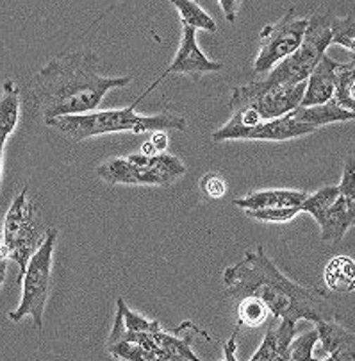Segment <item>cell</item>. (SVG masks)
Here are the masks:
<instances>
[{"mask_svg": "<svg viewBox=\"0 0 355 361\" xmlns=\"http://www.w3.org/2000/svg\"><path fill=\"white\" fill-rule=\"evenodd\" d=\"M223 286L229 299L254 297L268 307L273 320H336L334 306L318 286H307L280 272L263 245L244 252L243 259L223 270Z\"/></svg>", "mask_w": 355, "mask_h": 361, "instance_id": "1", "label": "cell"}, {"mask_svg": "<svg viewBox=\"0 0 355 361\" xmlns=\"http://www.w3.org/2000/svg\"><path fill=\"white\" fill-rule=\"evenodd\" d=\"M93 50H75L50 59L27 86L29 104L43 118L85 115L102 104L109 90L123 88L132 77H106Z\"/></svg>", "mask_w": 355, "mask_h": 361, "instance_id": "2", "label": "cell"}, {"mask_svg": "<svg viewBox=\"0 0 355 361\" xmlns=\"http://www.w3.org/2000/svg\"><path fill=\"white\" fill-rule=\"evenodd\" d=\"M138 104L125 109H106V111H92L85 115H68L46 120L45 126L54 127L66 138L73 142H85L95 136L109 135V133H143L156 131H186L187 122L184 116L173 113H159V115H138L134 111Z\"/></svg>", "mask_w": 355, "mask_h": 361, "instance_id": "3", "label": "cell"}, {"mask_svg": "<svg viewBox=\"0 0 355 361\" xmlns=\"http://www.w3.org/2000/svg\"><path fill=\"white\" fill-rule=\"evenodd\" d=\"M186 172L182 159L168 152L129 154L125 158L109 159L96 169V176L111 186H170Z\"/></svg>", "mask_w": 355, "mask_h": 361, "instance_id": "4", "label": "cell"}, {"mask_svg": "<svg viewBox=\"0 0 355 361\" xmlns=\"http://www.w3.org/2000/svg\"><path fill=\"white\" fill-rule=\"evenodd\" d=\"M58 242V229L46 227L45 240L31 256L25 267L22 279V299L16 310L9 312V320L20 322L25 315L32 317L38 329L43 327V315L52 288V269H54V249Z\"/></svg>", "mask_w": 355, "mask_h": 361, "instance_id": "5", "label": "cell"}, {"mask_svg": "<svg viewBox=\"0 0 355 361\" xmlns=\"http://www.w3.org/2000/svg\"><path fill=\"white\" fill-rule=\"evenodd\" d=\"M46 229L39 224L36 206L29 200V186L15 197L4 219L2 243L8 252V259L18 265V283L32 254L45 240Z\"/></svg>", "mask_w": 355, "mask_h": 361, "instance_id": "6", "label": "cell"}, {"mask_svg": "<svg viewBox=\"0 0 355 361\" xmlns=\"http://www.w3.org/2000/svg\"><path fill=\"white\" fill-rule=\"evenodd\" d=\"M306 82L300 85H275L268 81H254L250 85L236 86L230 92V113L249 109L261 122L279 118L297 109L302 102Z\"/></svg>", "mask_w": 355, "mask_h": 361, "instance_id": "7", "label": "cell"}, {"mask_svg": "<svg viewBox=\"0 0 355 361\" xmlns=\"http://www.w3.org/2000/svg\"><path fill=\"white\" fill-rule=\"evenodd\" d=\"M307 20L309 22H307L306 35L300 47L268 72V81L287 86L306 82L321 56L332 45L330 43V20L332 18L327 15H313Z\"/></svg>", "mask_w": 355, "mask_h": 361, "instance_id": "8", "label": "cell"}, {"mask_svg": "<svg viewBox=\"0 0 355 361\" xmlns=\"http://www.w3.org/2000/svg\"><path fill=\"white\" fill-rule=\"evenodd\" d=\"M309 20L297 15L291 8L277 23L264 25L259 32V54L254 61V73H268L284 58L293 54L302 43Z\"/></svg>", "mask_w": 355, "mask_h": 361, "instance_id": "9", "label": "cell"}, {"mask_svg": "<svg viewBox=\"0 0 355 361\" xmlns=\"http://www.w3.org/2000/svg\"><path fill=\"white\" fill-rule=\"evenodd\" d=\"M225 70V63L222 61H213V59L207 58L202 52V49L197 43V31L191 27L182 25V38H180L179 50H177L175 58L170 63V66L166 68V72L157 79L154 85H150L145 90L139 99H136V102L143 99V97L149 95L157 85H159L166 75L170 73H184V75H189L191 81H200L204 73H213V72H223Z\"/></svg>", "mask_w": 355, "mask_h": 361, "instance_id": "10", "label": "cell"}, {"mask_svg": "<svg viewBox=\"0 0 355 361\" xmlns=\"http://www.w3.org/2000/svg\"><path fill=\"white\" fill-rule=\"evenodd\" d=\"M337 70H340V61H336V59L327 54L321 56L318 65L314 66L313 72L307 77L306 92H304L300 108L325 104V102H329L332 99L337 81Z\"/></svg>", "mask_w": 355, "mask_h": 361, "instance_id": "11", "label": "cell"}, {"mask_svg": "<svg viewBox=\"0 0 355 361\" xmlns=\"http://www.w3.org/2000/svg\"><path fill=\"white\" fill-rule=\"evenodd\" d=\"M314 129L307 123L298 122L291 111L279 118L261 122L259 126L252 127L250 131L244 133L243 140H252V142H286V140L300 138V136L313 135Z\"/></svg>", "mask_w": 355, "mask_h": 361, "instance_id": "12", "label": "cell"}, {"mask_svg": "<svg viewBox=\"0 0 355 361\" xmlns=\"http://www.w3.org/2000/svg\"><path fill=\"white\" fill-rule=\"evenodd\" d=\"M318 340L323 345L327 356L337 361L355 360V334L337 320H320L316 322Z\"/></svg>", "mask_w": 355, "mask_h": 361, "instance_id": "13", "label": "cell"}, {"mask_svg": "<svg viewBox=\"0 0 355 361\" xmlns=\"http://www.w3.org/2000/svg\"><path fill=\"white\" fill-rule=\"evenodd\" d=\"M309 195L302 190L289 188H270L256 190L247 193L241 199H234L232 204L239 209H277V208H297Z\"/></svg>", "mask_w": 355, "mask_h": 361, "instance_id": "14", "label": "cell"}, {"mask_svg": "<svg viewBox=\"0 0 355 361\" xmlns=\"http://www.w3.org/2000/svg\"><path fill=\"white\" fill-rule=\"evenodd\" d=\"M320 226L323 242H337L347 235V231L354 226L355 208L348 206L341 195L325 209L320 216L314 219Z\"/></svg>", "mask_w": 355, "mask_h": 361, "instance_id": "15", "label": "cell"}, {"mask_svg": "<svg viewBox=\"0 0 355 361\" xmlns=\"http://www.w3.org/2000/svg\"><path fill=\"white\" fill-rule=\"evenodd\" d=\"M291 115H293L298 122L307 123V126L313 127L314 131H318L320 127L330 126V123L351 122V120L355 118L354 111L340 108L332 99H330L329 102H325V104L309 106V108H300V106H298L297 109L291 111Z\"/></svg>", "mask_w": 355, "mask_h": 361, "instance_id": "16", "label": "cell"}, {"mask_svg": "<svg viewBox=\"0 0 355 361\" xmlns=\"http://www.w3.org/2000/svg\"><path fill=\"white\" fill-rule=\"evenodd\" d=\"M325 286L334 293H351L355 290V262L348 256L332 257L323 270Z\"/></svg>", "mask_w": 355, "mask_h": 361, "instance_id": "17", "label": "cell"}, {"mask_svg": "<svg viewBox=\"0 0 355 361\" xmlns=\"http://www.w3.org/2000/svg\"><path fill=\"white\" fill-rule=\"evenodd\" d=\"M20 118V90L15 81L6 79L0 93V131L13 135Z\"/></svg>", "mask_w": 355, "mask_h": 361, "instance_id": "18", "label": "cell"}, {"mask_svg": "<svg viewBox=\"0 0 355 361\" xmlns=\"http://www.w3.org/2000/svg\"><path fill=\"white\" fill-rule=\"evenodd\" d=\"M175 9L179 11L180 20L186 27L200 29V31L216 32V22L209 13L204 11L195 0H170Z\"/></svg>", "mask_w": 355, "mask_h": 361, "instance_id": "19", "label": "cell"}, {"mask_svg": "<svg viewBox=\"0 0 355 361\" xmlns=\"http://www.w3.org/2000/svg\"><path fill=\"white\" fill-rule=\"evenodd\" d=\"M355 63H340V70H337V81L336 88H334L332 100L336 102L340 108L348 109V111H354L355 109Z\"/></svg>", "mask_w": 355, "mask_h": 361, "instance_id": "20", "label": "cell"}, {"mask_svg": "<svg viewBox=\"0 0 355 361\" xmlns=\"http://www.w3.org/2000/svg\"><path fill=\"white\" fill-rule=\"evenodd\" d=\"M270 312L261 300L254 299V297H244L239 300L237 306V327H261L263 324L268 322L270 319Z\"/></svg>", "mask_w": 355, "mask_h": 361, "instance_id": "21", "label": "cell"}, {"mask_svg": "<svg viewBox=\"0 0 355 361\" xmlns=\"http://www.w3.org/2000/svg\"><path fill=\"white\" fill-rule=\"evenodd\" d=\"M116 312L122 315L123 329H125L127 333H157V331L163 329L157 320L145 319V317L139 315V313L130 312L129 306H127L123 299L116 300Z\"/></svg>", "mask_w": 355, "mask_h": 361, "instance_id": "22", "label": "cell"}, {"mask_svg": "<svg viewBox=\"0 0 355 361\" xmlns=\"http://www.w3.org/2000/svg\"><path fill=\"white\" fill-rule=\"evenodd\" d=\"M337 195H340V192H337L336 185L323 186L318 192H314L313 195L306 197V200L300 204V212L309 213L313 219H316V216H320L337 199Z\"/></svg>", "mask_w": 355, "mask_h": 361, "instance_id": "23", "label": "cell"}, {"mask_svg": "<svg viewBox=\"0 0 355 361\" xmlns=\"http://www.w3.org/2000/svg\"><path fill=\"white\" fill-rule=\"evenodd\" d=\"M318 342V333L316 329L306 331L304 334H300L298 338L291 340V343L286 349V357L287 361H318L313 356L314 345Z\"/></svg>", "mask_w": 355, "mask_h": 361, "instance_id": "24", "label": "cell"}, {"mask_svg": "<svg viewBox=\"0 0 355 361\" xmlns=\"http://www.w3.org/2000/svg\"><path fill=\"white\" fill-rule=\"evenodd\" d=\"M330 43H337V45L344 47L347 50L354 52V15H347L344 18L330 20Z\"/></svg>", "mask_w": 355, "mask_h": 361, "instance_id": "25", "label": "cell"}, {"mask_svg": "<svg viewBox=\"0 0 355 361\" xmlns=\"http://www.w3.org/2000/svg\"><path fill=\"white\" fill-rule=\"evenodd\" d=\"M247 215L259 222H271V224H284L293 220L300 212V206L297 208H277V209H247Z\"/></svg>", "mask_w": 355, "mask_h": 361, "instance_id": "26", "label": "cell"}, {"mask_svg": "<svg viewBox=\"0 0 355 361\" xmlns=\"http://www.w3.org/2000/svg\"><path fill=\"white\" fill-rule=\"evenodd\" d=\"M277 322L279 320L271 319L270 326H268L266 334H264L263 342H261L259 349L250 357V361H273L275 360L277 349H279V340H277Z\"/></svg>", "mask_w": 355, "mask_h": 361, "instance_id": "27", "label": "cell"}, {"mask_svg": "<svg viewBox=\"0 0 355 361\" xmlns=\"http://www.w3.org/2000/svg\"><path fill=\"white\" fill-rule=\"evenodd\" d=\"M337 192L343 197L344 202L351 208H355V169H354V158H348L344 163L343 177H341L340 185H337Z\"/></svg>", "mask_w": 355, "mask_h": 361, "instance_id": "28", "label": "cell"}, {"mask_svg": "<svg viewBox=\"0 0 355 361\" xmlns=\"http://www.w3.org/2000/svg\"><path fill=\"white\" fill-rule=\"evenodd\" d=\"M200 190L211 199H222L227 190H229V186H227V180L218 172H207L200 179Z\"/></svg>", "mask_w": 355, "mask_h": 361, "instance_id": "29", "label": "cell"}, {"mask_svg": "<svg viewBox=\"0 0 355 361\" xmlns=\"http://www.w3.org/2000/svg\"><path fill=\"white\" fill-rule=\"evenodd\" d=\"M218 2H220V8H222L223 16H225L227 22H236V16L237 13H239L241 0H218Z\"/></svg>", "mask_w": 355, "mask_h": 361, "instance_id": "30", "label": "cell"}, {"mask_svg": "<svg viewBox=\"0 0 355 361\" xmlns=\"http://www.w3.org/2000/svg\"><path fill=\"white\" fill-rule=\"evenodd\" d=\"M9 136H11L9 133L0 131V176H2V161H4V147ZM0 262H8V252H6V247L2 243V240H0Z\"/></svg>", "mask_w": 355, "mask_h": 361, "instance_id": "31", "label": "cell"}, {"mask_svg": "<svg viewBox=\"0 0 355 361\" xmlns=\"http://www.w3.org/2000/svg\"><path fill=\"white\" fill-rule=\"evenodd\" d=\"M149 142L152 143V147H154V150H156V154L165 152V150L168 149V145H170V140H168V136H166L165 131L152 133V138H150Z\"/></svg>", "mask_w": 355, "mask_h": 361, "instance_id": "32", "label": "cell"}, {"mask_svg": "<svg viewBox=\"0 0 355 361\" xmlns=\"http://www.w3.org/2000/svg\"><path fill=\"white\" fill-rule=\"evenodd\" d=\"M236 336H237V329L234 331V334L227 340V343L223 345V353H225V360L223 361H237L236 357V350H237V343H236Z\"/></svg>", "mask_w": 355, "mask_h": 361, "instance_id": "33", "label": "cell"}, {"mask_svg": "<svg viewBox=\"0 0 355 361\" xmlns=\"http://www.w3.org/2000/svg\"><path fill=\"white\" fill-rule=\"evenodd\" d=\"M6 272H8V262H0V290L6 281Z\"/></svg>", "mask_w": 355, "mask_h": 361, "instance_id": "34", "label": "cell"}, {"mask_svg": "<svg viewBox=\"0 0 355 361\" xmlns=\"http://www.w3.org/2000/svg\"><path fill=\"white\" fill-rule=\"evenodd\" d=\"M318 361H337V360H334V357L327 356V357H321V360H318Z\"/></svg>", "mask_w": 355, "mask_h": 361, "instance_id": "35", "label": "cell"}]
</instances>
